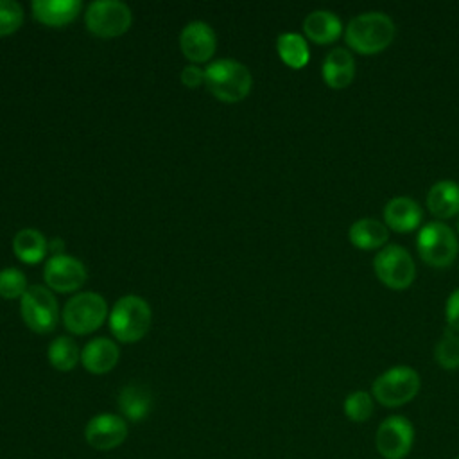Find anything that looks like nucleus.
I'll use <instances>...</instances> for the list:
<instances>
[{
  "instance_id": "0eeeda50",
  "label": "nucleus",
  "mask_w": 459,
  "mask_h": 459,
  "mask_svg": "<svg viewBox=\"0 0 459 459\" xmlns=\"http://www.w3.org/2000/svg\"><path fill=\"white\" fill-rule=\"evenodd\" d=\"M416 244L423 262L432 267H448L459 253L455 233L439 221L425 224L418 233Z\"/></svg>"
},
{
  "instance_id": "2eb2a0df",
  "label": "nucleus",
  "mask_w": 459,
  "mask_h": 459,
  "mask_svg": "<svg viewBox=\"0 0 459 459\" xmlns=\"http://www.w3.org/2000/svg\"><path fill=\"white\" fill-rule=\"evenodd\" d=\"M120 357L118 346L108 337H95L81 351V364L93 375H104L111 371Z\"/></svg>"
},
{
  "instance_id": "4468645a",
  "label": "nucleus",
  "mask_w": 459,
  "mask_h": 459,
  "mask_svg": "<svg viewBox=\"0 0 459 459\" xmlns=\"http://www.w3.org/2000/svg\"><path fill=\"white\" fill-rule=\"evenodd\" d=\"M32 16L47 27H63L72 23L81 9V0H34L30 4Z\"/></svg>"
},
{
  "instance_id": "ddd939ff",
  "label": "nucleus",
  "mask_w": 459,
  "mask_h": 459,
  "mask_svg": "<svg viewBox=\"0 0 459 459\" xmlns=\"http://www.w3.org/2000/svg\"><path fill=\"white\" fill-rule=\"evenodd\" d=\"M217 38L213 29L204 22H190L179 34V48L192 63H204L215 54Z\"/></svg>"
},
{
  "instance_id": "7c9ffc66",
  "label": "nucleus",
  "mask_w": 459,
  "mask_h": 459,
  "mask_svg": "<svg viewBox=\"0 0 459 459\" xmlns=\"http://www.w3.org/2000/svg\"><path fill=\"white\" fill-rule=\"evenodd\" d=\"M457 230H459V221H457Z\"/></svg>"
},
{
  "instance_id": "c756f323",
  "label": "nucleus",
  "mask_w": 459,
  "mask_h": 459,
  "mask_svg": "<svg viewBox=\"0 0 459 459\" xmlns=\"http://www.w3.org/2000/svg\"><path fill=\"white\" fill-rule=\"evenodd\" d=\"M181 82L186 88H197L204 84V70H201L197 65H188L181 72Z\"/></svg>"
},
{
  "instance_id": "9d476101",
  "label": "nucleus",
  "mask_w": 459,
  "mask_h": 459,
  "mask_svg": "<svg viewBox=\"0 0 459 459\" xmlns=\"http://www.w3.org/2000/svg\"><path fill=\"white\" fill-rule=\"evenodd\" d=\"M414 445V427L400 414L387 416L377 429L375 446L382 459H405Z\"/></svg>"
},
{
  "instance_id": "f257e3e1",
  "label": "nucleus",
  "mask_w": 459,
  "mask_h": 459,
  "mask_svg": "<svg viewBox=\"0 0 459 459\" xmlns=\"http://www.w3.org/2000/svg\"><path fill=\"white\" fill-rule=\"evenodd\" d=\"M204 86L217 100L233 104L249 95L253 77L246 65L235 59H217L204 70Z\"/></svg>"
},
{
  "instance_id": "cd10ccee",
  "label": "nucleus",
  "mask_w": 459,
  "mask_h": 459,
  "mask_svg": "<svg viewBox=\"0 0 459 459\" xmlns=\"http://www.w3.org/2000/svg\"><path fill=\"white\" fill-rule=\"evenodd\" d=\"M23 23V7L14 0H0V38L16 32Z\"/></svg>"
},
{
  "instance_id": "c85d7f7f",
  "label": "nucleus",
  "mask_w": 459,
  "mask_h": 459,
  "mask_svg": "<svg viewBox=\"0 0 459 459\" xmlns=\"http://www.w3.org/2000/svg\"><path fill=\"white\" fill-rule=\"evenodd\" d=\"M445 317H446V323L452 330H457L459 332V289H455L448 301H446V308H445Z\"/></svg>"
},
{
  "instance_id": "9b49d317",
  "label": "nucleus",
  "mask_w": 459,
  "mask_h": 459,
  "mask_svg": "<svg viewBox=\"0 0 459 459\" xmlns=\"http://www.w3.org/2000/svg\"><path fill=\"white\" fill-rule=\"evenodd\" d=\"M86 276L88 273L84 264L72 255L56 253L45 262L43 278L50 290L63 294L75 292L79 287L84 285Z\"/></svg>"
},
{
  "instance_id": "7ed1b4c3",
  "label": "nucleus",
  "mask_w": 459,
  "mask_h": 459,
  "mask_svg": "<svg viewBox=\"0 0 459 459\" xmlns=\"http://www.w3.org/2000/svg\"><path fill=\"white\" fill-rule=\"evenodd\" d=\"M152 312L149 303L136 294L122 296L109 312V330L120 342H136L151 328Z\"/></svg>"
},
{
  "instance_id": "aec40b11",
  "label": "nucleus",
  "mask_w": 459,
  "mask_h": 459,
  "mask_svg": "<svg viewBox=\"0 0 459 459\" xmlns=\"http://www.w3.org/2000/svg\"><path fill=\"white\" fill-rule=\"evenodd\" d=\"M427 206L439 219L455 215L459 212V183L452 179L434 183L427 194Z\"/></svg>"
},
{
  "instance_id": "20e7f679",
  "label": "nucleus",
  "mask_w": 459,
  "mask_h": 459,
  "mask_svg": "<svg viewBox=\"0 0 459 459\" xmlns=\"http://www.w3.org/2000/svg\"><path fill=\"white\" fill-rule=\"evenodd\" d=\"M61 317L66 330L75 335H86L102 326L108 317V303L97 292H79L65 303Z\"/></svg>"
},
{
  "instance_id": "2f4dec72",
  "label": "nucleus",
  "mask_w": 459,
  "mask_h": 459,
  "mask_svg": "<svg viewBox=\"0 0 459 459\" xmlns=\"http://www.w3.org/2000/svg\"><path fill=\"white\" fill-rule=\"evenodd\" d=\"M455 459H459V455H457V457H455Z\"/></svg>"
},
{
  "instance_id": "1a4fd4ad",
  "label": "nucleus",
  "mask_w": 459,
  "mask_h": 459,
  "mask_svg": "<svg viewBox=\"0 0 459 459\" xmlns=\"http://www.w3.org/2000/svg\"><path fill=\"white\" fill-rule=\"evenodd\" d=\"M373 269L378 280L394 290L407 289L416 276L412 256L398 244L384 246L373 258Z\"/></svg>"
},
{
  "instance_id": "b1692460",
  "label": "nucleus",
  "mask_w": 459,
  "mask_h": 459,
  "mask_svg": "<svg viewBox=\"0 0 459 459\" xmlns=\"http://www.w3.org/2000/svg\"><path fill=\"white\" fill-rule=\"evenodd\" d=\"M47 357L50 366L56 368L57 371H72L81 360L77 342L66 335H59L50 342L47 350Z\"/></svg>"
},
{
  "instance_id": "393cba45",
  "label": "nucleus",
  "mask_w": 459,
  "mask_h": 459,
  "mask_svg": "<svg viewBox=\"0 0 459 459\" xmlns=\"http://www.w3.org/2000/svg\"><path fill=\"white\" fill-rule=\"evenodd\" d=\"M342 411L348 420L364 423L373 414V396L368 391H353L344 398Z\"/></svg>"
},
{
  "instance_id": "4be33fe9",
  "label": "nucleus",
  "mask_w": 459,
  "mask_h": 459,
  "mask_svg": "<svg viewBox=\"0 0 459 459\" xmlns=\"http://www.w3.org/2000/svg\"><path fill=\"white\" fill-rule=\"evenodd\" d=\"M350 240L359 249L384 247L389 238L387 226L377 219H359L350 226Z\"/></svg>"
},
{
  "instance_id": "423d86ee",
  "label": "nucleus",
  "mask_w": 459,
  "mask_h": 459,
  "mask_svg": "<svg viewBox=\"0 0 459 459\" xmlns=\"http://www.w3.org/2000/svg\"><path fill=\"white\" fill-rule=\"evenodd\" d=\"M23 323L36 333H48L59 319L57 299L47 285H30L20 298Z\"/></svg>"
},
{
  "instance_id": "dca6fc26",
  "label": "nucleus",
  "mask_w": 459,
  "mask_h": 459,
  "mask_svg": "<svg viewBox=\"0 0 459 459\" xmlns=\"http://www.w3.org/2000/svg\"><path fill=\"white\" fill-rule=\"evenodd\" d=\"M321 72H323L325 82L330 88L333 90L346 88L355 77V59L346 48L335 47L326 54Z\"/></svg>"
},
{
  "instance_id": "f3484780",
  "label": "nucleus",
  "mask_w": 459,
  "mask_h": 459,
  "mask_svg": "<svg viewBox=\"0 0 459 459\" xmlns=\"http://www.w3.org/2000/svg\"><path fill=\"white\" fill-rule=\"evenodd\" d=\"M421 215L423 213H421L420 204L414 199L405 197V195L393 197L384 206L385 224L398 233H407V231H412L414 228H418Z\"/></svg>"
},
{
  "instance_id": "f8f14e48",
  "label": "nucleus",
  "mask_w": 459,
  "mask_h": 459,
  "mask_svg": "<svg viewBox=\"0 0 459 459\" xmlns=\"http://www.w3.org/2000/svg\"><path fill=\"white\" fill-rule=\"evenodd\" d=\"M127 423L122 416L102 412L88 420L84 427L86 443L99 452H108L120 446L127 437Z\"/></svg>"
},
{
  "instance_id": "6e6552de",
  "label": "nucleus",
  "mask_w": 459,
  "mask_h": 459,
  "mask_svg": "<svg viewBox=\"0 0 459 459\" xmlns=\"http://www.w3.org/2000/svg\"><path fill=\"white\" fill-rule=\"evenodd\" d=\"M131 9L118 0H95L86 7L84 25L99 38H117L131 27Z\"/></svg>"
},
{
  "instance_id": "a211bd4d",
  "label": "nucleus",
  "mask_w": 459,
  "mask_h": 459,
  "mask_svg": "<svg viewBox=\"0 0 459 459\" xmlns=\"http://www.w3.org/2000/svg\"><path fill=\"white\" fill-rule=\"evenodd\" d=\"M303 32L307 38L317 45H326L335 41L342 32V23L339 16L332 11H312L303 20Z\"/></svg>"
},
{
  "instance_id": "a878e982",
  "label": "nucleus",
  "mask_w": 459,
  "mask_h": 459,
  "mask_svg": "<svg viewBox=\"0 0 459 459\" xmlns=\"http://www.w3.org/2000/svg\"><path fill=\"white\" fill-rule=\"evenodd\" d=\"M436 362L443 369L459 368V335L454 330H445L434 350Z\"/></svg>"
},
{
  "instance_id": "412c9836",
  "label": "nucleus",
  "mask_w": 459,
  "mask_h": 459,
  "mask_svg": "<svg viewBox=\"0 0 459 459\" xmlns=\"http://www.w3.org/2000/svg\"><path fill=\"white\" fill-rule=\"evenodd\" d=\"M13 251L23 264H39L48 253V242L45 235L34 228L20 230L13 238Z\"/></svg>"
},
{
  "instance_id": "5701e85b",
  "label": "nucleus",
  "mask_w": 459,
  "mask_h": 459,
  "mask_svg": "<svg viewBox=\"0 0 459 459\" xmlns=\"http://www.w3.org/2000/svg\"><path fill=\"white\" fill-rule=\"evenodd\" d=\"M280 59L290 68H303L310 59L307 39L298 32H283L276 39Z\"/></svg>"
},
{
  "instance_id": "6ab92c4d",
  "label": "nucleus",
  "mask_w": 459,
  "mask_h": 459,
  "mask_svg": "<svg viewBox=\"0 0 459 459\" xmlns=\"http://www.w3.org/2000/svg\"><path fill=\"white\" fill-rule=\"evenodd\" d=\"M117 403L124 418L131 421H142L152 409V396L147 387L140 384H127L120 389Z\"/></svg>"
},
{
  "instance_id": "39448f33",
  "label": "nucleus",
  "mask_w": 459,
  "mask_h": 459,
  "mask_svg": "<svg viewBox=\"0 0 459 459\" xmlns=\"http://www.w3.org/2000/svg\"><path fill=\"white\" fill-rule=\"evenodd\" d=\"M420 375L409 366H394L378 375L371 385L373 398L384 407H400L420 391Z\"/></svg>"
},
{
  "instance_id": "f03ea898",
  "label": "nucleus",
  "mask_w": 459,
  "mask_h": 459,
  "mask_svg": "<svg viewBox=\"0 0 459 459\" xmlns=\"http://www.w3.org/2000/svg\"><path fill=\"white\" fill-rule=\"evenodd\" d=\"M394 38L393 20L380 11L353 16L344 30L346 43L360 54H377L384 50Z\"/></svg>"
},
{
  "instance_id": "bb28decb",
  "label": "nucleus",
  "mask_w": 459,
  "mask_h": 459,
  "mask_svg": "<svg viewBox=\"0 0 459 459\" xmlns=\"http://www.w3.org/2000/svg\"><path fill=\"white\" fill-rule=\"evenodd\" d=\"M27 290V278L16 267H5L0 271V296L5 299L22 298Z\"/></svg>"
}]
</instances>
